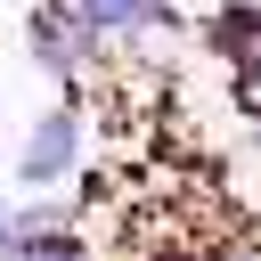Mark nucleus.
Segmentation results:
<instances>
[{"instance_id": "nucleus-1", "label": "nucleus", "mask_w": 261, "mask_h": 261, "mask_svg": "<svg viewBox=\"0 0 261 261\" xmlns=\"http://www.w3.org/2000/svg\"><path fill=\"white\" fill-rule=\"evenodd\" d=\"M82 147H90V122H82V98L65 90L49 114H33V130L16 147V188H65L82 171Z\"/></svg>"}, {"instance_id": "nucleus-4", "label": "nucleus", "mask_w": 261, "mask_h": 261, "mask_svg": "<svg viewBox=\"0 0 261 261\" xmlns=\"http://www.w3.org/2000/svg\"><path fill=\"white\" fill-rule=\"evenodd\" d=\"M16 253H24V237H16V204L0 196V261H16Z\"/></svg>"}, {"instance_id": "nucleus-2", "label": "nucleus", "mask_w": 261, "mask_h": 261, "mask_svg": "<svg viewBox=\"0 0 261 261\" xmlns=\"http://www.w3.org/2000/svg\"><path fill=\"white\" fill-rule=\"evenodd\" d=\"M24 49H33V65H41V73H57V82L98 73V57H106V41L82 24V8H73V0H33V8H24Z\"/></svg>"}, {"instance_id": "nucleus-3", "label": "nucleus", "mask_w": 261, "mask_h": 261, "mask_svg": "<svg viewBox=\"0 0 261 261\" xmlns=\"http://www.w3.org/2000/svg\"><path fill=\"white\" fill-rule=\"evenodd\" d=\"M73 8H82V24L98 41H139V33L179 24V0H73Z\"/></svg>"}]
</instances>
